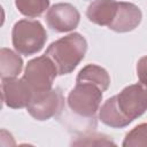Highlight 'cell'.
Segmentation results:
<instances>
[{
	"label": "cell",
	"instance_id": "obj_12",
	"mask_svg": "<svg viewBox=\"0 0 147 147\" xmlns=\"http://www.w3.org/2000/svg\"><path fill=\"white\" fill-rule=\"evenodd\" d=\"M83 82L94 84L105 92L110 85V77L106 69H103L102 67L96 64H87L78 72L76 78V83Z\"/></svg>",
	"mask_w": 147,
	"mask_h": 147
},
{
	"label": "cell",
	"instance_id": "obj_15",
	"mask_svg": "<svg viewBox=\"0 0 147 147\" xmlns=\"http://www.w3.org/2000/svg\"><path fill=\"white\" fill-rule=\"evenodd\" d=\"M124 147L147 146V123H141L133 127L124 138Z\"/></svg>",
	"mask_w": 147,
	"mask_h": 147
},
{
	"label": "cell",
	"instance_id": "obj_1",
	"mask_svg": "<svg viewBox=\"0 0 147 147\" xmlns=\"http://www.w3.org/2000/svg\"><path fill=\"white\" fill-rule=\"evenodd\" d=\"M87 51L86 39L77 32L70 33L52 42L45 52L56 67L57 74L63 76L72 72L84 59Z\"/></svg>",
	"mask_w": 147,
	"mask_h": 147
},
{
	"label": "cell",
	"instance_id": "obj_14",
	"mask_svg": "<svg viewBox=\"0 0 147 147\" xmlns=\"http://www.w3.org/2000/svg\"><path fill=\"white\" fill-rule=\"evenodd\" d=\"M18 11L28 17H39L48 9L49 0H15Z\"/></svg>",
	"mask_w": 147,
	"mask_h": 147
},
{
	"label": "cell",
	"instance_id": "obj_2",
	"mask_svg": "<svg viewBox=\"0 0 147 147\" xmlns=\"http://www.w3.org/2000/svg\"><path fill=\"white\" fill-rule=\"evenodd\" d=\"M11 40L18 54L29 56L42 49L47 40V32L39 21L24 18L14 24Z\"/></svg>",
	"mask_w": 147,
	"mask_h": 147
},
{
	"label": "cell",
	"instance_id": "obj_10",
	"mask_svg": "<svg viewBox=\"0 0 147 147\" xmlns=\"http://www.w3.org/2000/svg\"><path fill=\"white\" fill-rule=\"evenodd\" d=\"M118 9L116 0H92L86 10V16L90 22L100 25L109 26Z\"/></svg>",
	"mask_w": 147,
	"mask_h": 147
},
{
	"label": "cell",
	"instance_id": "obj_4",
	"mask_svg": "<svg viewBox=\"0 0 147 147\" xmlns=\"http://www.w3.org/2000/svg\"><path fill=\"white\" fill-rule=\"evenodd\" d=\"M57 75L55 64L44 54L28 62L22 78L31 88L33 95H38L52 90L53 82Z\"/></svg>",
	"mask_w": 147,
	"mask_h": 147
},
{
	"label": "cell",
	"instance_id": "obj_6",
	"mask_svg": "<svg viewBox=\"0 0 147 147\" xmlns=\"http://www.w3.org/2000/svg\"><path fill=\"white\" fill-rule=\"evenodd\" d=\"M64 107V98L60 90H51L48 92L33 95L28 105V113L37 121H47L57 116Z\"/></svg>",
	"mask_w": 147,
	"mask_h": 147
},
{
	"label": "cell",
	"instance_id": "obj_11",
	"mask_svg": "<svg viewBox=\"0 0 147 147\" xmlns=\"http://www.w3.org/2000/svg\"><path fill=\"white\" fill-rule=\"evenodd\" d=\"M99 118L105 125L114 129H122L131 123V121L126 118L119 110L116 102V95L105 101V103L99 109Z\"/></svg>",
	"mask_w": 147,
	"mask_h": 147
},
{
	"label": "cell",
	"instance_id": "obj_7",
	"mask_svg": "<svg viewBox=\"0 0 147 147\" xmlns=\"http://www.w3.org/2000/svg\"><path fill=\"white\" fill-rule=\"evenodd\" d=\"M46 23L55 32H69L75 30L80 20L79 11L71 3H55L46 14Z\"/></svg>",
	"mask_w": 147,
	"mask_h": 147
},
{
	"label": "cell",
	"instance_id": "obj_9",
	"mask_svg": "<svg viewBox=\"0 0 147 147\" xmlns=\"http://www.w3.org/2000/svg\"><path fill=\"white\" fill-rule=\"evenodd\" d=\"M141 10L131 2H118L117 13L109 24V29L115 32H130L141 22Z\"/></svg>",
	"mask_w": 147,
	"mask_h": 147
},
{
	"label": "cell",
	"instance_id": "obj_16",
	"mask_svg": "<svg viewBox=\"0 0 147 147\" xmlns=\"http://www.w3.org/2000/svg\"><path fill=\"white\" fill-rule=\"evenodd\" d=\"M137 76L139 83L147 87V55L139 59L137 63Z\"/></svg>",
	"mask_w": 147,
	"mask_h": 147
},
{
	"label": "cell",
	"instance_id": "obj_5",
	"mask_svg": "<svg viewBox=\"0 0 147 147\" xmlns=\"http://www.w3.org/2000/svg\"><path fill=\"white\" fill-rule=\"evenodd\" d=\"M116 102L123 115L132 122L147 110V87L141 83L129 85L116 95Z\"/></svg>",
	"mask_w": 147,
	"mask_h": 147
},
{
	"label": "cell",
	"instance_id": "obj_8",
	"mask_svg": "<svg viewBox=\"0 0 147 147\" xmlns=\"http://www.w3.org/2000/svg\"><path fill=\"white\" fill-rule=\"evenodd\" d=\"M2 101L13 109L28 107L33 98V93L23 78H5L2 79Z\"/></svg>",
	"mask_w": 147,
	"mask_h": 147
},
{
	"label": "cell",
	"instance_id": "obj_13",
	"mask_svg": "<svg viewBox=\"0 0 147 147\" xmlns=\"http://www.w3.org/2000/svg\"><path fill=\"white\" fill-rule=\"evenodd\" d=\"M23 68V60L21 56L9 48L0 49V76L1 79L15 78L21 74Z\"/></svg>",
	"mask_w": 147,
	"mask_h": 147
},
{
	"label": "cell",
	"instance_id": "obj_3",
	"mask_svg": "<svg viewBox=\"0 0 147 147\" xmlns=\"http://www.w3.org/2000/svg\"><path fill=\"white\" fill-rule=\"evenodd\" d=\"M102 90L91 83H76L67 102L70 110L84 118H94L102 101Z\"/></svg>",
	"mask_w": 147,
	"mask_h": 147
}]
</instances>
